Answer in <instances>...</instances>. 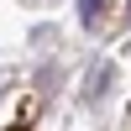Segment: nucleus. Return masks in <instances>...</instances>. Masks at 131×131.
Listing matches in <instances>:
<instances>
[{"instance_id": "1", "label": "nucleus", "mask_w": 131, "mask_h": 131, "mask_svg": "<svg viewBox=\"0 0 131 131\" xmlns=\"http://www.w3.org/2000/svg\"><path fill=\"white\" fill-rule=\"evenodd\" d=\"M100 16H105V0H79V21L84 26H94Z\"/></svg>"}, {"instance_id": "2", "label": "nucleus", "mask_w": 131, "mask_h": 131, "mask_svg": "<svg viewBox=\"0 0 131 131\" xmlns=\"http://www.w3.org/2000/svg\"><path fill=\"white\" fill-rule=\"evenodd\" d=\"M126 16H131V0H126Z\"/></svg>"}]
</instances>
